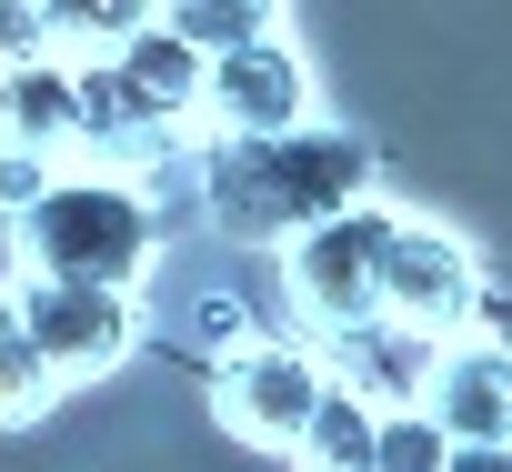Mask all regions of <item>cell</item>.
Wrapping results in <instances>:
<instances>
[{
	"mask_svg": "<svg viewBox=\"0 0 512 472\" xmlns=\"http://www.w3.org/2000/svg\"><path fill=\"white\" fill-rule=\"evenodd\" d=\"M11 221H21V272H41V282H111V292H131L151 272V252H161V221H151V201L121 171L51 181Z\"/></svg>",
	"mask_w": 512,
	"mask_h": 472,
	"instance_id": "cell-1",
	"label": "cell"
},
{
	"mask_svg": "<svg viewBox=\"0 0 512 472\" xmlns=\"http://www.w3.org/2000/svg\"><path fill=\"white\" fill-rule=\"evenodd\" d=\"M362 201V141L352 131H272L211 151V211L231 231H312L322 211Z\"/></svg>",
	"mask_w": 512,
	"mask_h": 472,
	"instance_id": "cell-2",
	"label": "cell"
},
{
	"mask_svg": "<svg viewBox=\"0 0 512 472\" xmlns=\"http://www.w3.org/2000/svg\"><path fill=\"white\" fill-rule=\"evenodd\" d=\"M322 392H332V362H322L312 342H292V332H241V342H221V362H211V412H221L251 452H292V442L312 432Z\"/></svg>",
	"mask_w": 512,
	"mask_h": 472,
	"instance_id": "cell-3",
	"label": "cell"
},
{
	"mask_svg": "<svg viewBox=\"0 0 512 472\" xmlns=\"http://www.w3.org/2000/svg\"><path fill=\"white\" fill-rule=\"evenodd\" d=\"M392 221H402V211H382V201H342V211H322L312 231H292L282 282H292V302H302L322 332H352V322H372V312H382Z\"/></svg>",
	"mask_w": 512,
	"mask_h": 472,
	"instance_id": "cell-4",
	"label": "cell"
},
{
	"mask_svg": "<svg viewBox=\"0 0 512 472\" xmlns=\"http://www.w3.org/2000/svg\"><path fill=\"white\" fill-rule=\"evenodd\" d=\"M11 302H21V322H31V342H41V362L61 382H91V372H111L141 342V312L111 282H41V272H21Z\"/></svg>",
	"mask_w": 512,
	"mask_h": 472,
	"instance_id": "cell-5",
	"label": "cell"
},
{
	"mask_svg": "<svg viewBox=\"0 0 512 472\" xmlns=\"http://www.w3.org/2000/svg\"><path fill=\"white\" fill-rule=\"evenodd\" d=\"M482 302V272H472V242H452V231L432 221H392V262H382V312L452 342Z\"/></svg>",
	"mask_w": 512,
	"mask_h": 472,
	"instance_id": "cell-6",
	"label": "cell"
},
{
	"mask_svg": "<svg viewBox=\"0 0 512 472\" xmlns=\"http://www.w3.org/2000/svg\"><path fill=\"white\" fill-rule=\"evenodd\" d=\"M211 121H221V141H272V131H302L312 121V71H302V51L272 31V41H241V51H221L211 61V101H201Z\"/></svg>",
	"mask_w": 512,
	"mask_h": 472,
	"instance_id": "cell-7",
	"label": "cell"
},
{
	"mask_svg": "<svg viewBox=\"0 0 512 472\" xmlns=\"http://www.w3.org/2000/svg\"><path fill=\"white\" fill-rule=\"evenodd\" d=\"M332 382H352L372 412H412L422 392H432V362H442V342L432 332H412V322H392V312H372V322H352V332H332Z\"/></svg>",
	"mask_w": 512,
	"mask_h": 472,
	"instance_id": "cell-8",
	"label": "cell"
},
{
	"mask_svg": "<svg viewBox=\"0 0 512 472\" xmlns=\"http://www.w3.org/2000/svg\"><path fill=\"white\" fill-rule=\"evenodd\" d=\"M81 131H91L81 61L41 51V61H11V71H0V151H41V161H61V151H81Z\"/></svg>",
	"mask_w": 512,
	"mask_h": 472,
	"instance_id": "cell-9",
	"label": "cell"
},
{
	"mask_svg": "<svg viewBox=\"0 0 512 472\" xmlns=\"http://www.w3.org/2000/svg\"><path fill=\"white\" fill-rule=\"evenodd\" d=\"M422 412L452 442H512V342H442Z\"/></svg>",
	"mask_w": 512,
	"mask_h": 472,
	"instance_id": "cell-10",
	"label": "cell"
},
{
	"mask_svg": "<svg viewBox=\"0 0 512 472\" xmlns=\"http://www.w3.org/2000/svg\"><path fill=\"white\" fill-rule=\"evenodd\" d=\"M111 71H121V91H131L141 111H161L171 131H181V121L211 101V61H201V51H191L171 21H141V31L111 51Z\"/></svg>",
	"mask_w": 512,
	"mask_h": 472,
	"instance_id": "cell-11",
	"label": "cell"
},
{
	"mask_svg": "<svg viewBox=\"0 0 512 472\" xmlns=\"http://www.w3.org/2000/svg\"><path fill=\"white\" fill-rule=\"evenodd\" d=\"M372 452H382V412H372L352 382H332L322 412H312V432L292 442V462H302V472H372Z\"/></svg>",
	"mask_w": 512,
	"mask_h": 472,
	"instance_id": "cell-12",
	"label": "cell"
},
{
	"mask_svg": "<svg viewBox=\"0 0 512 472\" xmlns=\"http://www.w3.org/2000/svg\"><path fill=\"white\" fill-rule=\"evenodd\" d=\"M41 21L61 61H111L141 21H161V0H41Z\"/></svg>",
	"mask_w": 512,
	"mask_h": 472,
	"instance_id": "cell-13",
	"label": "cell"
},
{
	"mask_svg": "<svg viewBox=\"0 0 512 472\" xmlns=\"http://www.w3.org/2000/svg\"><path fill=\"white\" fill-rule=\"evenodd\" d=\"M161 21H171L201 61H221V51H241V41H272V31H282V0H161Z\"/></svg>",
	"mask_w": 512,
	"mask_h": 472,
	"instance_id": "cell-14",
	"label": "cell"
},
{
	"mask_svg": "<svg viewBox=\"0 0 512 472\" xmlns=\"http://www.w3.org/2000/svg\"><path fill=\"white\" fill-rule=\"evenodd\" d=\"M61 392V372L41 362V342H31V322H21V302L0 292V422H21V412H41Z\"/></svg>",
	"mask_w": 512,
	"mask_h": 472,
	"instance_id": "cell-15",
	"label": "cell"
},
{
	"mask_svg": "<svg viewBox=\"0 0 512 472\" xmlns=\"http://www.w3.org/2000/svg\"><path fill=\"white\" fill-rule=\"evenodd\" d=\"M452 462V432L412 402V412H382V452H372V472H442Z\"/></svg>",
	"mask_w": 512,
	"mask_h": 472,
	"instance_id": "cell-16",
	"label": "cell"
},
{
	"mask_svg": "<svg viewBox=\"0 0 512 472\" xmlns=\"http://www.w3.org/2000/svg\"><path fill=\"white\" fill-rule=\"evenodd\" d=\"M41 51H51L41 0H0V71H11V61H41Z\"/></svg>",
	"mask_w": 512,
	"mask_h": 472,
	"instance_id": "cell-17",
	"label": "cell"
},
{
	"mask_svg": "<svg viewBox=\"0 0 512 472\" xmlns=\"http://www.w3.org/2000/svg\"><path fill=\"white\" fill-rule=\"evenodd\" d=\"M442 472H512V442H452Z\"/></svg>",
	"mask_w": 512,
	"mask_h": 472,
	"instance_id": "cell-18",
	"label": "cell"
}]
</instances>
